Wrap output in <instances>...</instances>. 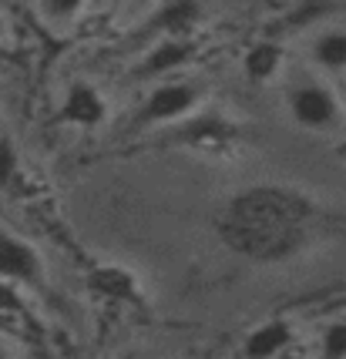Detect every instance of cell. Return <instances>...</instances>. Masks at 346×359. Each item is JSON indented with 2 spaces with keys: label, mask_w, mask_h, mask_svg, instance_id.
<instances>
[{
  "label": "cell",
  "mask_w": 346,
  "mask_h": 359,
  "mask_svg": "<svg viewBox=\"0 0 346 359\" xmlns=\"http://www.w3.org/2000/svg\"><path fill=\"white\" fill-rule=\"evenodd\" d=\"M313 57L326 71H343L346 67V31H323L313 41Z\"/></svg>",
  "instance_id": "9"
},
{
  "label": "cell",
  "mask_w": 346,
  "mask_h": 359,
  "mask_svg": "<svg viewBox=\"0 0 346 359\" xmlns=\"http://www.w3.org/2000/svg\"><path fill=\"white\" fill-rule=\"evenodd\" d=\"M222 238L239 252L259 262H276L286 259L306 242V225L296 222H272V219H249V215H236L225 212L219 225Z\"/></svg>",
  "instance_id": "1"
},
{
  "label": "cell",
  "mask_w": 346,
  "mask_h": 359,
  "mask_svg": "<svg viewBox=\"0 0 346 359\" xmlns=\"http://www.w3.org/2000/svg\"><path fill=\"white\" fill-rule=\"evenodd\" d=\"M192 57V44L182 41V37H165L161 44L152 47V54L145 57L142 74H165V71H175Z\"/></svg>",
  "instance_id": "8"
},
{
  "label": "cell",
  "mask_w": 346,
  "mask_h": 359,
  "mask_svg": "<svg viewBox=\"0 0 346 359\" xmlns=\"http://www.w3.org/2000/svg\"><path fill=\"white\" fill-rule=\"evenodd\" d=\"M48 17H74L84 7V0H41Z\"/></svg>",
  "instance_id": "14"
},
{
  "label": "cell",
  "mask_w": 346,
  "mask_h": 359,
  "mask_svg": "<svg viewBox=\"0 0 346 359\" xmlns=\"http://www.w3.org/2000/svg\"><path fill=\"white\" fill-rule=\"evenodd\" d=\"M279 61H283V50L276 44H255L246 54V74L252 81H269L279 71Z\"/></svg>",
  "instance_id": "10"
},
{
  "label": "cell",
  "mask_w": 346,
  "mask_h": 359,
  "mask_svg": "<svg viewBox=\"0 0 346 359\" xmlns=\"http://www.w3.org/2000/svg\"><path fill=\"white\" fill-rule=\"evenodd\" d=\"M289 339H293V329H289V323H283V319H269V323H262L259 329H252L249 339H246V346H242V353L246 356H276V353H283L286 346H289Z\"/></svg>",
  "instance_id": "7"
},
{
  "label": "cell",
  "mask_w": 346,
  "mask_h": 359,
  "mask_svg": "<svg viewBox=\"0 0 346 359\" xmlns=\"http://www.w3.org/2000/svg\"><path fill=\"white\" fill-rule=\"evenodd\" d=\"M0 37H4V17H0Z\"/></svg>",
  "instance_id": "16"
},
{
  "label": "cell",
  "mask_w": 346,
  "mask_h": 359,
  "mask_svg": "<svg viewBox=\"0 0 346 359\" xmlns=\"http://www.w3.org/2000/svg\"><path fill=\"white\" fill-rule=\"evenodd\" d=\"M0 356H4V349H0Z\"/></svg>",
  "instance_id": "17"
},
{
  "label": "cell",
  "mask_w": 346,
  "mask_h": 359,
  "mask_svg": "<svg viewBox=\"0 0 346 359\" xmlns=\"http://www.w3.org/2000/svg\"><path fill=\"white\" fill-rule=\"evenodd\" d=\"M0 309L11 313V309H20V296L14 292L11 279H0Z\"/></svg>",
  "instance_id": "15"
},
{
  "label": "cell",
  "mask_w": 346,
  "mask_h": 359,
  "mask_svg": "<svg viewBox=\"0 0 346 359\" xmlns=\"http://www.w3.org/2000/svg\"><path fill=\"white\" fill-rule=\"evenodd\" d=\"M323 353L330 359L346 356V319H336V323L326 326V332H323Z\"/></svg>",
  "instance_id": "12"
},
{
  "label": "cell",
  "mask_w": 346,
  "mask_h": 359,
  "mask_svg": "<svg viewBox=\"0 0 346 359\" xmlns=\"http://www.w3.org/2000/svg\"><path fill=\"white\" fill-rule=\"evenodd\" d=\"M199 104V88L195 84H161L158 91H152L148 104H145V121H172V118H182L189 114L192 108Z\"/></svg>",
  "instance_id": "4"
},
{
  "label": "cell",
  "mask_w": 346,
  "mask_h": 359,
  "mask_svg": "<svg viewBox=\"0 0 346 359\" xmlns=\"http://www.w3.org/2000/svg\"><path fill=\"white\" fill-rule=\"evenodd\" d=\"M95 285L108 296H131L135 292V279L121 272V269H98L95 272Z\"/></svg>",
  "instance_id": "11"
},
{
  "label": "cell",
  "mask_w": 346,
  "mask_h": 359,
  "mask_svg": "<svg viewBox=\"0 0 346 359\" xmlns=\"http://www.w3.org/2000/svg\"><path fill=\"white\" fill-rule=\"evenodd\" d=\"M289 111L302 128H333L336 118H340V108H336V97H333L326 88L319 84H302V88H293L289 94Z\"/></svg>",
  "instance_id": "2"
},
{
  "label": "cell",
  "mask_w": 346,
  "mask_h": 359,
  "mask_svg": "<svg viewBox=\"0 0 346 359\" xmlns=\"http://www.w3.org/2000/svg\"><path fill=\"white\" fill-rule=\"evenodd\" d=\"M17 175V148L7 138H0V188H7Z\"/></svg>",
  "instance_id": "13"
},
{
  "label": "cell",
  "mask_w": 346,
  "mask_h": 359,
  "mask_svg": "<svg viewBox=\"0 0 346 359\" xmlns=\"http://www.w3.org/2000/svg\"><path fill=\"white\" fill-rule=\"evenodd\" d=\"M105 97L98 94L95 84L88 81H74L67 94H64V104H61V118L67 125H81V128H95L105 121Z\"/></svg>",
  "instance_id": "3"
},
{
  "label": "cell",
  "mask_w": 346,
  "mask_h": 359,
  "mask_svg": "<svg viewBox=\"0 0 346 359\" xmlns=\"http://www.w3.org/2000/svg\"><path fill=\"white\" fill-rule=\"evenodd\" d=\"M0 279L11 282H37L41 279V259L37 252L14 235L0 232Z\"/></svg>",
  "instance_id": "5"
},
{
  "label": "cell",
  "mask_w": 346,
  "mask_h": 359,
  "mask_svg": "<svg viewBox=\"0 0 346 359\" xmlns=\"http://www.w3.org/2000/svg\"><path fill=\"white\" fill-rule=\"evenodd\" d=\"M202 20V0H161L155 14H152V31L165 37H182Z\"/></svg>",
  "instance_id": "6"
}]
</instances>
